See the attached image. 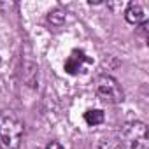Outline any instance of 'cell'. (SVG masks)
I'll list each match as a JSON object with an SVG mask.
<instances>
[{"mask_svg":"<svg viewBox=\"0 0 149 149\" xmlns=\"http://www.w3.org/2000/svg\"><path fill=\"white\" fill-rule=\"evenodd\" d=\"M25 125L19 116L13 111L0 112V147L2 149H18L21 146Z\"/></svg>","mask_w":149,"mask_h":149,"instance_id":"cell-1","label":"cell"},{"mask_svg":"<svg viewBox=\"0 0 149 149\" xmlns=\"http://www.w3.org/2000/svg\"><path fill=\"white\" fill-rule=\"evenodd\" d=\"M121 144L126 149H149L147 126L142 121H130L123 126Z\"/></svg>","mask_w":149,"mask_h":149,"instance_id":"cell-2","label":"cell"},{"mask_svg":"<svg viewBox=\"0 0 149 149\" xmlns=\"http://www.w3.org/2000/svg\"><path fill=\"white\" fill-rule=\"evenodd\" d=\"M95 90H97V95L107 104H121L125 100V93H123L121 84L118 83L116 77L107 76V74H102V76L97 77Z\"/></svg>","mask_w":149,"mask_h":149,"instance_id":"cell-3","label":"cell"},{"mask_svg":"<svg viewBox=\"0 0 149 149\" xmlns=\"http://www.w3.org/2000/svg\"><path fill=\"white\" fill-rule=\"evenodd\" d=\"M91 65H93L91 56H88L83 49H72L63 63V68L70 76H77V74H84Z\"/></svg>","mask_w":149,"mask_h":149,"instance_id":"cell-4","label":"cell"},{"mask_svg":"<svg viewBox=\"0 0 149 149\" xmlns=\"http://www.w3.org/2000/svg\"><path fill=\"white\" fill-rule=\"evenodd\" d=\"M125 18L130 25H146L147 23V4L144 2H130L125 11Z\"/></svg>","mask_w":149,"mask_h":149,"instance_id":"cell-5","label":"cell"},{"mask_svg":"<svg viewBox=\"0 0 149 149\" xmlns=\"http://www.w3.org/2000/svg\"><path fill=\"white\" fill-rule=\"evenodd\" d=\"M83 118L88 126H98L105 121V112L102 109H88Z\"/></svg>","mask_w":149,"mask_h":149,"instance_id":"cell-6","label":"cell"},{"mask_svg":"<svg viewBox=\"0 0 149 149\" xmlns=\"http://www.w3.org/2000/svg\"><path fill=\"white\" fill-rule=\"evenodd\" d=\"M47 21H49L53 26H61V25L67 21V13H65L61 7H54L53 11H49Z\"/></svg>","mask_w":149,"mask_h":149,"instance_id":"cell-7","label":"cell"},{"mask_svg":"<svg viewBox=\"0 0 149 149\" xmlns=\"http://www.w3.org/2000/svg\"><path fill=\"white\" fill-rule=\"evenodd\" d=\"M97 149H125L121 140H114V139H104Z\"/></svg>","mask_w":149,"mask_h":149,"instance_id":"cell-8","label":"cell"},{"mask_svg":"<svg viewBox=\"0 0 149 149\" xmlns=\"http://www.w3.org/2000/svg\"><path fill=\"white\" fill-rule=\"evenodd\" d=\"M46 149H63V146H61L60 142H56V140H51V142L47 144Z\"/></svg>","mask_w":149,"mask_h":149,"instance_id":"cell-9","label":"cell"},{"mask_svg":"<svg viewBox=\"0 0 149 149\" xmlns=\"http://www.w3.org/2000/svg\"><path fill=\"white\" fill-rule=\"evenodd\" d=\"M0 65H2V58H0Z\"/></svg>","mask_w":149,"mask_h":149,"instance_id":"cell-10","label":"cell"}]
</instances>
